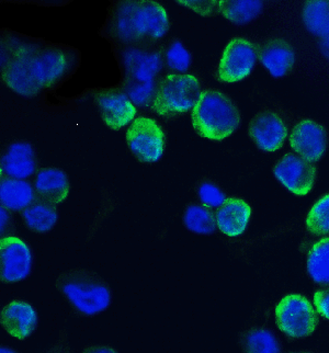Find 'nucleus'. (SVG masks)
Returning <instances> with one entry per match:
<instances>
[{
	"label": "nucleus",
	"instance_id": "nucleus-1",
	"mask_svg": "<svg viewBox=\"0 0 329 353\" xmlns=\"http://www.w3.org/2000/svg\"><path fill=\"white\" fill-rule=\"evenodd\" d=\"M77 64L72 48L39 40H24L14 33L1 38V81L23 99L57 88Z\"/></svg>",
	"mask_w": 329,
	"mask_h": 353
},
{
	"label": "nucleus",
	"instance_id": "nucleus-2",
	"mask_svg": "<svg viewBox=\"0 0 329 353\" xmlns=\"http://www.w3.org/2000/svg\"><path fill=\"white\" fill-rule=\"evenodd\" d=\"M170 29L168 10L159 1L122 0L114 1L109 8L108 34L118 46H163Z\"/></svg>",
	"mask_w": 329,
	"mask_h": 353
},
{
	"label": "nucleus",
	"instance_id": "nucleus-3",
	"mask_svg": "<svg viewBox=\"0 0 329 353\" xmlns=\"http://www.w3.org/2000/svg\"><path fill=\"white\" fill-rule=\"evenodd\" d=\"M193 131L201 139L223 143L243 125V114L237 102L222 89L206 86L190 113Z\"/></svg>",
	"mask_w": 329,
	"mask_h": 353
},
{
	"label": "nucleus",
	"instance_id": "nucleus-4",
	"mask_svg": "<svg viewBox=\"0 0 329 353\" xmlns=\"http://www.w3.org/2000/svg\"><path fill=\"white\" fill-rule=\"evenodd\" d=\"M57 291L81 319H94L110 310L114 292L99 274L81 268L61 273L55 283Z\"/></svg>",
	"mask_w": 329,
	"mask_h": 353
},
{
	"label": "nucleus",
	"instance_id": "nucleus-5",
	"mask_svg": "<svg viewBox=\"0 0 329 353\" xmlns=\"http://www.w3.org/2000/svg\"><path fill=\"white\" fill-rule=\"evenodd\" d=\"M204 88L203 78L195 70L188 74L163 75L158 83L152 115L163 122H172L190 114Z\"/></svg>",
	"mask_w": 329,
	"mask_h": 353
},
{
	"label": "nucleus",
	"instance_id": "nucleus-6",
	"mask_svg": "<svg viewBox=\"0 0 329 353\" xmlns=\"http://www.w3.org/2000/svg\"><path fill=\"white\" fill-rule=\"evenodd\" d=\"M273 315L277 328L288 343L312 337L323 321L312 297L302 292L284 293L275 304Z\"/></svg>",
	"mask_w": 329,
	"mask_h": 353
},
{
	"label": "nucleus",
	"instance_id": "nucleus-7",
	"mask_svg": "<svg viewBox=\"0 0 329 353\" xmlns=\"http://www.w3.org/2000/svg\"><path fill=\"white\" fill-rule=\"evenodd\" d=\"M259 65V40L247 35H233L225 44L213 78L225 86L243 83Z\"/></svg>",
	"mask_w": 329,
	"mask_h": 353
},
{
	"label": "nucleus",
	"instance_id": "nucleus-8",
	"mask_svg": "<svg viewBox=\"0 0 329 353\" xmlns=\"http://www.w3.org/2000/svg\"><path fill=\"white\" fill-rule=\"evenodd\" d=\"M126 148L137 163L154 165L166 154L168 131L154 115H139L126 131Z\"/></svg>",
	"mask_w": 329,
	"mask_h": 353
},
{
	"label": "nucleus",
	"instance_id": "nucleus-9",
	"mask_svg": "<svg viewBox=\"0 0 329 353\" xmlns=\"http://www.w3.org/2000/svg\"><path fill=\"white\" fill-rule=\"evenodd\" d=\"M295 118L282 107H263L250 119L247 137L263 154H276L289 141Z\"/></svg>",
	"mask_w": 329,
	"mask_h": 353
},
{
	"label": "nucleus",
	"instance_id": "nucleus-10",
	"mask_svg": "<svg viewBox=\"0 0 329 353\" xmlns=\"http://www.w3.org/2000/svg\"><path fill=\"white\" fill-rule=\"evenodd\" d=\"M302 62L299 41L283 31H276L259 40V65L273 81L290 77Z\"/></svg>",
	"mask_w": 329,
	"mask_h": 353
},
{
	"label": "nucleus",
	"instance_id": "nucleus-11",
	"mask_svg": "<svg viewBox=\"0 0 329 353\" xmlns=\"http://www.w3.org/2000/svg\"><path fill=\"white\" fill-rule=\"evenodd\" d=\"M271 172L286 192L295 198H306L315 189L319 166L288 150L273 163Z\"/></svg>",
	"mask_w": 329,
	"mask_h": 353
},
{
	"label": "nucleus",
	"instance_id": "nucleus-12",
	"mask_svg": "<svg viewBox=\"0 0 329 353\" xmlns=\"http://www.w3.org/2000/svg\"><path fill=\"white\" fill-rule=\"evenodd\" d=\"M37 267L34 249L18 234L0 241V282L17 284L27 281Z\"/></svg>",
	"mask_w": 329,
	"mask_h": 353
},
{
	"label": "nucleus",
	"instance_id": "nucleus-13",
	"mask_svg": "<svg viewBox=\"0 0 329 353\" xmlns=\"http://www.w3.org/2000/svg\"><path fill=\"white\" fill-rule=\"evenodd\" d=\"M290 148L310 163H319L329 150V130L310 117L295 119L290 132Z\"/></svg>",
	"mask_w": 329,
	"mask_h": 353
},
{
	"label": "nucleus",
	"instance_id": "nucleus-14",
	"mask_svg": "<svg viewBox=\"0 0 329 353\" xmlns=\"http://www.w3.org/2000/svg\"><path fill=\"white\" fill-rule=\"evenodd\" d=\"M90 94L99 111L102 123L111 131H126L139 117L137 108L119 85L90 89Z\"/></svg>",
	"mask_w": 329,
	"mask_h": 353
},
{
	"label": "nucleus",
	"instance_id": "nucleus-15",
	"mask_svg": "<svg viewBox=\"0 0 329 353\" xmlns=\"http://www.w3.org/2000/svg\"><path fill=\"white\" fill-rule=\"evenodd\" d=\"M163 46H119L120 64L123 70L122 78L139 83H148L161 79L163 70Z\"/></svg>",
	"mask_w": 329,
	"mask_h": 353
},
{
	"label": "nucleus",
	"instance_id": "nucleus-16",
	"mask_svg": "<svg viewBox=\"0 0 329 353\" xmlns=\"http://www.w3.org/2000/svg\"><path fill=\"white\" fill-rule=\"evenodd\" d=\"M40 169L38 150L28 139L9 143L1 152V178L31 181Z\"/></svg>",
	"mask_w": 329,
	"mask_h": 353
},
{
	"label": "nucleus",
	"instance_id": "nucleus-17",
	"mask_svg": "<svg viewBox=\"0 0 329 353\" xmlns=\"http://www.w3.org/2000/svg\"><path fill=\"white\" fill-rule=\"evenodd\" d=\"M40 315L32 303L16 297L0 310V325L6 334L17 341H26L38 332Z\"/></svg>",
	"mask_w": 329,
	"mask_h": 353
},
{
	"label": "nucleus",
	"instance_id": "nucleus-18",
	"mask_svg": "<svg viewBox=\"0 0 329 353\" xmlns=\"http://www.w3.org/2000/svg\"><path fill=\"white\" fill-rule=\"evenodd\" d=\"M217 230L228 239H241L252 224L254 209L248 200L241 196H230L215 211Z\"/></svg>",
	"mask_w": 329,
	"mask_h": 353
},
{
	"label": "nucleus",
	"instance_id": "nucleus-19",
	"mask_svg": "<svg viewBox=\"0 0 329 353\" xmlns=\"http://www.w3.org/2000/svg\"><path fill=\"white\" fill-rule=\"evenodd\" d=\"M38 200L53 205L65 203L72 190L70 176L59 167H43L32 179Z\"/></svg>",
	"mask_w": 329,
	"mask_h": 353
},
{
	"label": "nucleus",
	"instance_id": "nucleus-20",
	"mask_svg": "<svg viewBox=\"0 0 329 353\" xmlns=\"http://www.w3.org/2000/svg\"><path fill=\"white\" fill-rule=\"evenodd\" d=\"M295 19L299 30L314 46L329 34V1H302L297 5Z\"/></svg>",
	"mask_w": 329,
	"mask_h": 353
},
{
	"label": "nucleus",
	"instance_id": "nucleus-21",
	"mask_svg": "<svg viewBox=\"0 0 329 353\" xmlns=\"http://www.w3.org/2000/svg\"><path fill=\"white\" fill-rule=\"evenodd\" d=\"M270 6L271 1L259 0H221L219 16L237 29L250 27L263 19Z\"/></svg>",
	"mask_w": 329,
	"mask_h": 353
},
{
	"label": "nucleus",
	"instance_id": "nucleus-22",
	"mask_svg": "<svg viewBox=\"0 0 329 353\" xmlns=\"http://www.w3.org/2000/svg\"><path fill=\"white\" fill-rule=\"evenodd\" d=\"M303 237L301 252L316 239L329 237V190L321 193L308 206L303 220Z\"/></svg>",
	"mask_w": 329,
	"mask_h": 353
},
{
	"label": "nucleus",
	"instance_id": "nucleus-23",
	"mask_svg": "<svg viewBox=\"0 0 329 353\" xmlns=\"http://www.w3.org/2000/svg\"><path fill=\"white\" fill-rule=\"evenodd\" d=\"M241 353H284L283 341L270 327L254 325L239 336Z\"/></svg>",
	"mask_w": 329,
	"mask_h": 353
},
{
	"label": "nucleus",
	"instance_id": "nucleus-24",
	"mask_svg": "<svg viewBox=\"0 0 329 353\" xmlns=\"http://www.w3.org/2000/svg\"><path fill=\"white\" fill-rule=\"evenodd\" d=\"M38 200L32 181L1 178L0 202L11 213H22Z\"/></svg>",
	"mask_w": 329,
	"mask_h": 353
},
{
	"label": "nucleus",
	"instance_id": "nucleus-25",
	"mask_svg": "<svg viewBox=\"0 0 329 353\" xmlns=\"http://www.w3.org/2000/svg\"><path fill=\"white\" fill-rule=\"evenodd\" d=\"M303 252L308 280L315 287H329V237L316 239Z\"/></svg>",
	"mask_w": 329,
	"mask_h": 353
},
{
	"label": "nucleus",
	"instance_id": "nucleus-26",
	"mask_svg": "<svg viewBox=\"0 0 329 353\" xmlns=\"http://www.w3.org/2000/svg\"><path fill=\"white\" fill-rule=\"evenodd\" d=\"M24 228L31 233L48 235L61 220L59 208L44 201L37 200L29 208L20 213Z\"/></svg>",
	"mask_w": 329,
	"mask_h": 353
},
{
	"label": "nucleus",
	"instance_id": "nucleus-27",
	"mask_svg": "<svg viewBox=\"0 0 329 353\" xmlns=\"http://www.w3.org/2000/svg\"><path fill=\"white\" fill-rule=\"evenodd\" d=\"M182 225L187 232L196 236H213L219 232L215 210L197 202L186 205L182 214Z\"/></svg>",
	"mask_w": 329,
	"mask_h": 353
},
{
	"label": "nucleus",
	"instance_id": "nucleus-28",
	"mask_svg": "<svg viewBox=\"0 0 329 353\" xmlns=\"http://www.w3.org/2000/svg\"><path fill=\"white\" fill-rule=\"evenodd\" d=\"M163 70L165 75H178L192 72L195 55L179 38H172L163 44Z\"/></svg>",
	"mask_w": 329,
	"mask_h": 353
},
{
	"label": "nucleus",
	"instance_id": "nucleus-29",
	"mask_svg": "<svg viewBox=\"0 0 329 353\" xmlns=\"http://www.w3.org/2000/svg\"><path fill=\"white\" fill-rule=\"evenodd\" d=\"M158 83L159 79L148 83H139L121 78L119 86L126 91L132 103L139 111V115H152V109L157 94Z\"/></svg>",
	"mask_w": 329,
	"mask_h": 353
},
{
	"label": "nucleus",
	"instance_id": "nucleus-30",
	"mask_svg": "<svg viewBox=\"0 0 329 353\" xmlns=\"http://www.w3.org/2000/svg\"><path fill=\"white\" fill-rule=\"evenodd\" d=\"M199 203L211 210H217L230 198L226 191L215 180L203 176L195 185Z\"/></svg>",
	"mask_w": 329,
	"mask_h": 353
},
{
	"label": "nucleus",
	"instance_id": "nucleus-31",
	"mask_svg": "<svg viewBox=\"0 0 329 353\" xmlns=\"http://www.w3.org/2000/svg\"><path fill=\"white\" fill-rule=\"evenodd\" d=\"M177 5L192 10L195 14L204 18H215L219 16V1H176Z\"/></svg>",
	"mask_w": 329,
	"mask_h": 353
},
{
	"label": "nucleus",
	"instance_id": "nucleus-32",
	"mask_svg": "<svg viewBox=\"0 0 329 353\" xmlns=\"http://www.w3.org/2000/svg\"><path fill=\"white\" fill-rule=\"evenodd\" d=\"M312 300L321 319L329 321V287L314 288Z\"/></svg>",
	"mask_w": 329,
	"mask_h": 353
},
{
	"label": "nucleus",
	"instance_id": "nucleus-33",
	"mask_svg": "<svg viewBox=\"0 0 329 353\" xmlns=\"http://www.w3.org/2000/svg\"><path fill=\"white\" fill-rule=\"evenodd\" d=\"M0 233L1 239L7 236L17 234L16 226H14V213H11L5 208H0Z\"/></svg>",
	"mask_w": 329,
	"mask_h": 353
},
{
	"label": "nucleus",
	"instance_id": "nucleus-34",
	"mask_svg": "<svg viewBox=\"0 0 329 353\" xmlns=\"http://www.w3.org/2000/svg\"><path fill=\"white\" fill-rule=\"evenodd\" d=\"M314 52L321 62L329 64V34L314 44Z\"/></svg>",
	"mask_w": 329,
	"mask_h": 353
},
{
	"label": "nucleus",
	"instance_id": "nucleus-35",
	"mask_svg": "<svg viewBox=\"0 0 329 353\" xmlns=\"http://www.w3.org/2000/svg\"><path fill=\"white\" fill-rule=\"evenodd\" d=\"M81 353H120L118 349L108 345H86Z\"/></svg>",
	"mask_w": 329,
	"mask_h": 353
},
{
	"label": "nucleus",
	"instance_id": "nucleus-36",
	"mask_svg": "<svg viewBox=\"0 0 329 353\" xmlns=\"http://www.w3.org/2000/svg\"><path fill=\"white\" fill-rule=\"evenodd\" d=\"M46 353H72L70 348L64 343H59V345H54L53 348L50 349Z\"/></svg>",
	"mask_w": 329,
	"mask_h": 353
},
{
	"label": "nucleus",
	"instance_id": "nucleus-37",
	"mask_svg": "<svg viewBox=\"0 0 329 353\" xmlns=\"http://www.w3.org/2000/svg\"><path fill=\"white\" fill-rule=\"evenodd\" d=\"M0 353H20L16 349L11 348L9 345H0Z\"/></svg>",
	"mask_w": 329,
	"mask_h": 353
},
{
	"label": "nucleus",
	"instance_id": "nucleus-38",
	"mask_svg": "<svg viewBox=\"0 0 329 353\" xmlns=\"http://www.w3.org/2000/svg\"><path fill=\"white\" fill-rule=\"evenodd\" d=\"M284 353H315L312 350L286 351Z\"/></svg>",
	"mask_w": 329,
	"mask_h": 353
}]
</instances>
